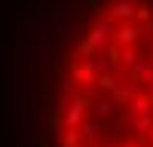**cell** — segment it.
<instances>
[{
	"mask_svg": "<svg viewBox=\"0 0 153 147\" xmlns=\"http://www.w3.org/2000/svg\"><path fill=\"white\" fill-rule=\"evenodd\" d=\"M52 147H153V0H89L46 95Z\"/></svg>",
	"mask_w": 153,
	"mask_h": 147,
	"instance_id": "obj_1",
	"label": "cell"
}]
</instances>
